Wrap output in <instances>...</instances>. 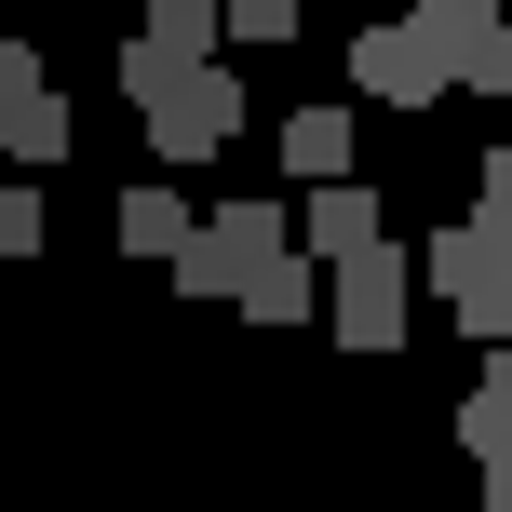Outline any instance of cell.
Listing matches in <instances>:
<instances>
[{
    "instance_id": "obj_1",
    "label": "cell",
    "mask_w": 512,
    "mask_h": 512,
    "mask_svg": "<svg viewBox=\"0 0 512 512\" xmlns=\"http://www.w3.org/2000/svg\"><path fill=\"white\" fill-rule=\"evenodd\" d=\"M122 95L149 122L162 162H216L243 135V68H162V54H122Z\"/></svg>"
},
{
    "instance_id": "obj_2",
    "label": "cell",
    "mask_w": 512,
    "mask_h": 512,
    "mask_svg": "<svg viewBox=\"0 0 512 512\" xmlns=\"http://www.w3.org/2000/svg\"><path fill=\"white\" fill-rule=\"evenodd\" d=\"M405 41L445 68V95H459V81L472 95H512V14H486V0H418Z\"/></svg>"
},
{
    "instance_id": "obj_3",
    "label": "cell",
    "mask_w": 512,
    "mask_h": 512,
    "mask_svg": "<svg viewBox=\"0 0 512 512\" xmlns=\"http://www.w3.org/2000/svg\"><path fill=\"white\" fill-rule=\"evenodd\" d=\"M324 324H337V351H405V243L324 270Z\"/></svg>"
},
{
    "instance_id": "obj_4",
    "label": "cell",
    "mask_w": 512,
    "mask_h": 512,
    "mask_svg": "<svg viewBox=\"0 0 512 512\" xmlns=\"http://www.w3.org/2000/svg\"><path fill=\"white\" fill-rule=\"evenodd\" d=\"M445 310H459V337L512 351V230H472L459 216V283H445Z\"/></svg>"
},
{
    "instance_id": "obj_5",
    "label": "cell",
    "mask_w": 512,
    "mask_h": 512,
    "mask_svg": "<svg viewBox=\"0 0 512 512\" xmlns=\"http://www.w3.org/2000/svg\"><path fill=\"white\" fill-rule=\"evenodd\" d=\"M351 95H364V108H432L445 68L405 41V14H391V27H364V41H351Z\"/></svg>"
},
{
    "instance_id": "obj_6",
    "label": "cell",
    "mask_w": 512,
    "mask_h": 512,
    "mask_svg": "<svg viewBox=\"0 0 512 512\" xmlns=\"http://www.w3.org/2000/svg\"><path fill=\"white\" fill-rule=\"evenodd\" d=\"M378 243H391V216H378L364 176H351V189H310V243H297L310 270H351V256H378Z\"/></svg>"
},
{
    "instance_id": "obj_7",
    "label": "cell",
    "mask_w": 512,
    "mask_h": 512,
    "mask_svg": "<svg viewBox=\"0 0 512 512\" xmlns=\"http://www.w3.org/2000/svg\"><path fill=\"white\" fill-rule=\"evenodd\" d=\"M68 135H81V108L54 95V81H41L27 108H0V162H14V189H27V176H54V162H68Z\"/></svg>"
},
{
    "instance_id": "obj_8",
    "label": "cell",
    "mask_w": 512,
    "mask_h": 512,
    "mask_svg": "<svg viewBox=\"0 0 512 512\" xmlns=\"http://www.w3.org/2000/svg\"><path fill=\"white\" fill-rule=\"evenodd\" d=\"M203 243H216V270H230V297L270 270V256H297V243H283V203H216V216H203Z\"/></svg>"
},
{
    "instance_id": "obj_9",
    "label": "cell",
    "mask_w": 512,
    "mask_h": 512,
    "mask_svg": "<svg viewBox=\"0 0 512 512\" xmlns=\"http://www.w3.org/2000/svg\"><path fill=\"white\" fill-rule=\"evenodd\" d=\"M283 176L351 189V108H283Z\"/></svg>"
},
{
    "instance_id": "obj_10",
    "label": "cell",
    "mask_w": 512,
    "mask_h": 512,
    "mask_svg": "<svg viewBox=\"0 0 512 512\" xmlns=\"http://www.w3.org/2000/svg\"><path fill=\"white\" fill-rule=\"evenodd\" d=\"M108 243H122V256H176V243H189V203H176L162 176H135L122 216H108Z\"/></svg>"
},
{
    "instance_id": "obj_11",
    "label": "cell",
    "mask_w": 512,
    "mask_h": 512,
    "mask_svg": "<svg viewBox=\"0 0 512 512\" xmlns=\"http://www.w3.org/2000/svg\"><path fill=\"white\" fill-rule=\"evenodd\" d=\"M135 54H162V68H216V0H162V14L135 27Z\"/></svg>"
},
{
    "instance_id": "obj_12",
    "label": "cell",
    "mask_w": 512,
    "mask_h": 512,
    "mask_svg": "<svg viewBox=\"0 0 512 512\" xmlns=\"http://www.w3.org/2000/svg\"><path fill=\"white\" fill-rule=\"evenodd\" d=\"M230 310H256V324H310V310H324V270H310V256H270Z\"/></svg>"
},
{
    "instance_id": "obj_13",
    "label": "cell",
    "mask_w": 512,
    "mask_h": 512,
    "mask_svg": "<svg viewBox=\"0 0 512 512\" xmlns=\"http://www.w3.org/2000/svg\"><path fill=\"white\" fill-rule=\"evenodd\" d=\"M459 445H472V459H499V445H512V351L486 364V391L459 405Z\"/></svg>"
},
{
    "instance_id": "obj_14",
    "label": "cell",
    "mask_w": 512,
    "mask_h": 512,
    "mask_svg": "<svg viewBox=\"0 0 512 512\" xmlns=\"http://www.w3.org/2000/svg\"><path fill=\"white\" fill-rule=\"evenodd\" d=\"M216 41H297V0H230V14H216Z\"/></svg>"
},
{
    "instance_id": "obj_15",
    "label": "cell",
    "mask_w": 512,
    "mask_h": 512,
    "mask_svg": "<svg viewBox=\"0 0 512 512\" xmlns=\"http://www.w3.org/2000/svg\"><path fill=\"white\" fill-rule=\"evenodd\" d=\"M0 256H41V189L0 176Z\"/></svg>"
},
{
    "instance_id": "obj_16",
    "label": "cell",
    "mask_w": 512,
    "mask_h": 512,
    "mask_svg": "<svg viewBox=\"0 0 512 512\" xmlns=\"http://www.w3.org/2000/svg\"><path fill=\"white\" fill-rule=\"evenodd\" d=\"M176 297H230V270H216V243H203V216H189V243H176Z\"/></svg>"
},
{
    "instance_id": "obj_17",
    "label": "cell",
    "mask_w": 512,
    "mask_h": 512,
    "mask_svg": "<svg viewBox=\"0 0 512 512\" xmlns=\"http://www.w3.org/2000/svg\"><path fill=\"white\" fill-rule=\"evenodd\" d=\"M472 176H486V189H472V230H512V149H486Z\"/></svg>"
},
{
    "instance_id": "obj_18",
    "label": "cell",
    "mask_w": 512,
    "mask_h": 512,
    "mask_svg": "<svg viewBox=\"0 0 512 512\" xmlns=\"http://www.w3.org/2000/svg\"><path fill=\"white\" fill-rule=\"evenodd\" d=\"M486 512H512V445H499V459H486Z\"/></svg>"
}]
</instances>
